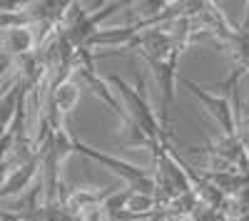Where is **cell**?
<instances>
[{
	"label": "cell",
	"mask_w": 249,
	"mask_h": 221,
	"mask_svg": "<svg viewBox=\"0 0 249 221\" xmlns=\"http://www.w3.org/2000/svg\"><path fill=\"white\" fill-rule=\"evenodd\" d=\"M184 85L192 90V95L199 99V102L207 107L217 125L222 129V137H237L239 134V122H237V102H232L230 95H214V92H207L202 85L192 82V79H184Z\"/></svg>",
	"instance_id": "obj_4"
},
{
	"label": "cell",
	"mask_w": 249,
	"mask_h": 221,
	"mask_svg": "<svg viewBox=\"0 0 249 221\" xmlns=\"http://www.w3.org/2000/svg\"><path fill=\"white\" fill-rule=\"evenodd\" d=\"M137 32H142L140 25L130 23V25H124V28H107V30H97L90 40H88V45L85 47H127L132 40L137 37Z\"/></svg>",
	"instance_id": "obj_6"
},
{
	"label": "cell",
	"mask_w": 249,
	"mask_h": 221,
	"mask_svg": "<svg viewBox=\"0 0 249 221\" xmlns=\"http://www.w3.org/2000/svg\"><path fill=\"white\" fill-rule=\"evenodd\" d=\"M72 152L82 154V157H90L95 162H100L102 167L112 169L117 176H122L124 182H127V189L132 191H142V194H157V184H155V176L150 172H144L130 162H124V159H117V157H110V154H102L92 147H88L85 142H80V139L72 134Z\"/></svg>",
	"instance_id": "obj_3"
},
{
	"label": "cell",
	"mask_w": 249,
	"mask_h": 221,
	"mask_svg": "<svg viewBox=\"0 0 249 221\" xmlns=\"http://www.w3.org/2000/svg\"><path fill=\"white\" fill-rule=\"evenodd\" d=\"M127 50H137L144 63L150 65L157 85L162 90V125L167 127L170 110L177 105V95H175L177 65H179L184 47L177 45L170 37L167 28H147V30L137 32V37L127 45Z\"/></svg>",
	"instance_id": "obj_1"
},
{
	"label": "cell",
	"mask_w": 249,
	"mask_h": 221,
	"mask_svg": "<svg viewBox=\"0 0 249 221\" xmlns=\"http://www.w3.org/2000/svg\"><path fill=\"white\" fill-rule=\"evenodd\" d=\"M110 82L117 87L120 97L127 105L130 114V132L132 139H127V144H170V134L164 129L162 119L155 114V110L147 102V95L142 90V75H137V87H130L120 75H110Z\"/></svg>",
	"instance_id": "obj_2"
},
{
	"label": "cell",
	"mask_w": 249,
	"mask_h": 221,
	"mask_svg": "<svg viewBox=\"0 0 249 221\" xmlns=\"http://www.w3.org/2000/svg\"><path fill=\"white\" fill-rule=\"evenodd\" d=\"M35 47H40V43H37V32L33 25H18V28L0 32V57L23 60L33 55Z\"/></svg>",
	"instance_id": "obj_5"
},
{
	"label": "cell",
	"mask_w": 249,
	"mask_h": 221,
	"mask_svg": "<svg viewBox=\"0 0 249 221\" xmlns=\"http://www.w3.org/2000/svg\"><path fill=\"white\" fill-rule=\"evenodd\" d=\"M175 221H195L192 216H182V219H175Z\"/></svg>",
	"instance_id": "obj_7"
}]
</instances>
